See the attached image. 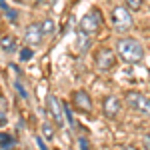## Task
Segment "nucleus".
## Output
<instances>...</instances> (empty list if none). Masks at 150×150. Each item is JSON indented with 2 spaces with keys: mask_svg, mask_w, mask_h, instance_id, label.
<instances>
[{
  "mask_svg": "<svg viewBox=\"0 0 150 150\" xmlns=\"http://www.w3.org/2000/svg\"><path fill=\"white\" fill-rule=\"evenodd\" d=\"M116 54L122 58L126 64H138L144 60V46L140 44L136 38L122 36L116 42Z\"/></svg>",
  "mask_w": 150,
  "mask_h": 150,
  "instance_id": "nucleus-1",
  "label": "nucleus"
},
{
  "mask_svg": "<svg viewBox=\"0 0 150 150\" xmlns=\"http://www.w3.org/2000/svg\"><path fill=\"white\" fill-rule=\"evenodd\" d=\"M100 26H102V12L98 10V8H92L90 12H86L80 18L78 32H82V34H86V36H92L100 30Z\"/></svg>",
  "mask_w": 150,
  "mask_h": 150,
  "instance_id": "nucleus-2",
  "label": "nucleus"
},
{
  "mask_svg": "<svg viewBox=\"0 0 150 150\" xmlns=\"http://www.w3.org/2000/svg\"><path fill=\"white\" fill-rule=\"evenodd\" d=\"M110 22L116 32H128L132 28V14L126 6H114L110 12Z\"/></svg>",
  "mask_w": 150,
  "mask_h": 150,
  "instance_id": "nucleus-3",
  "label": "nucleus"
},
{
  "mask_svg": "<svg viewBox=\"0 0 150 150\" xmlns=\"http://www.w3.org/2000/svg\"><path fill=\"white\" fill-rule=\"evenodd\" d=\"M126 106L130 110H134L136 114H142V116H150V96L142 92H136V90H130L126 92Z\"/></svg>",
  "mask_w": 150,
  "mask_h": 150,
  "instance_id": "nucleus-4",
  "label": "nucleus"
},
{
  "mask_svg": "<svg viewBox=\"0 0 150 150\" xmlns=\"http://www.w3.org/2000/svg\"><path fill=\"white\" fill-rule=\"evenodd\" d=\"M118 58H116V52L108 46H102L96 50L94 54V66L100 70V72H110V70L116 66Z\"/></svg>",
  "mask_w": 150,
  "mask_h": 150,
  "instance_id": "nucleus-5",
  "label": "nucleus"
},
{
  "mask_svg": "<svg viewBox=\"0 0 150 150\" xmlns=\"http://www.w3.org/2000/svg\"><path fill=\"white\" fill-rule=\"evenodd\" d=\"M72 106H74L76 112L90 114L92 112V98L88 96L86 90H74L72 92Z\"/></svg>",
  "mask_w": 150,
  "mask_h": 150,
  "instance_id": "nucleus-6",
  "label": "nucleus"
},
{
  "mask_svg": "<svg viewBox=\"0 0 150 150\" xmlns=\"http://www.w3.org/2000/svg\"><path fill=\"white\" fill-rule=\"evenodd\" d=\"M48 112H50V116L54 118V122H56V126L64 128V106H62V102L58 100L54 94H48Z\"/></svg>",
  "mask_w": 150,
  "mask_h": 150,
  "instance_id": "nucleus-7",
  "label": "nucleus"
},
{
  "mask_svg": "<svg viewBox=\"0 0 150 150\" xmlns=\"http://www.w3.org/2000/svg\"><path fill=\"white\" fill-rule=\"evenodd\" d=\"M120 108H122V104L118 100V96L114 94H108V96H104L102 100V112L106 118H116V116L120 114Z\"/></svg>",
  "mask_w": 150,
  "mask_h": 150,
  "instance_id": "nucleus-8",
  "label": "nucleus"
},
{
  "mask_svg": "<svg viewBox=\"0 0 150 150\" xmlns=\"http://www.w3.org/2000/svg\"><path fill=\"white\" fill-rule=\"evenodd\" d=\"M42 40H44V34H42V30H40V24H30L28 28H26V32H24V42H26V46H40L42 44Z\"/></svg>",
  "mask_w": 150,
  "mask_h": 150,
  "instance_id": "nucleus-9",
  "label": "nucleus"
},
{
  "mask_svg": "<svg viewBox=\"0 0 150 150\" xmlns=\"http://www.w3.org/2000/svg\"><path fill=\"white\" fill-rule=\"evenodd\" d=\"M0 48L4 52H14V50H18V42H16L14 36H2L0 38Z\"/></svg>",
  "mask_w": 150,
  "mask_h": 150,
  "instance_id": "nucleus-10",
  "label": "nucleus"
},
{
  "mask_svg": "<svg viewBox=\"0 0 150 150\" xmlns=\"http://www.w3.org/2000/svg\"><path fill=\"white\" fill-rule=\"evenodd\" d=\"M16 144V140H14V136H10V134H6V132H0V148L4 150H10L12 146Z\"/></svg>",
  "mask_w": 150,
  "mask_h": 150,
  "instance_id": "nucleus-11",
  "label": "nucleus"
},
{
  "mask_svg": "<svg viewBox=\"0 0 150 150\" xmlns=\"http://www.w3.org/2000/svg\"><path fill=\"white\" fill-rule=\"evenodd\" d=\"M76 46H78V52H86V50H88V46H90L88 36L82 34V32H78V36H76Z\"/></svg>",
  "mask_w": 150,
  "mask_h": 150,
  "instance_id": "nucleus-12",
  "label": "nucleus"
},
{
  "mask_svg": "<svg viewBox=\"0 0 150 150\" xmlns=\"http://www.w3.org/2000/svg\"><path fill=\"white\" fill-rule=\"evenodd\" d=\"M54 28H56V26H54V20H52V18H46L44 22L40 24V30H42L44 36H52L54 34Z\"/></svg>",
  "mask_w": 150,
  "mask_h": 150,
  "instance_id": "nucleus-13",
  "label": "nucleus"
},
{
  "mask_svg": "<svg viewBox=\"0 0 150 150\" xmlns=\"http://www.w3.org/2000/svg\"><path fill=\"white\" fill-rule=\"evenodd\" d=\"M144 4V0H124V6L128 10H140Z\"/></svg>",
  "mask_w": 150,
  "mask_h": 150,
  "instance_id": "nucleus-14",
  "label": "nucleus"
},
{
  "mask_svg": "<svg viewBox=\"0 0 150 150\" xmlns=\"http://www.w3.org/2000/svg\"><path fill=\"white\" fill-rule=\"evenodd\" d=\"M42 134H44V136H46L48 140H52V138H54V128H52V124L44 122V124H42Z\"/></svg>",
  "mask_w": 150,
  "mask_h": 150,
  "instance_id": "nucleus-15",
  "label": "nucleus"
},
{
  "mask_svg": "<svg viewBox=\"0 0 150 150\" xmlns=\"http://www.w3.org/2000/svg\"><path fill=\"white\" fill-rule=\"evenodd\" d=\"M14 88H16V90H18V92H20V96H22L24 100H26V98H28V92H26V88H24L22 84H20V80H14Z\"/></svg>",
  "mask_w": 150,
  "mask_h": 150,
  "instance_id": "nucleus-16",
  "label": "nucleus"
},
{
  "mask_svg": "<svg viewBox=\"0 0 150 150\" xmlns=\"http://www.w3.org/2000/svg\"><path fill=\"white\" fill-rule=\"evenodd\" d=\"M32 58V48H24L20 50V60H30Z\"/></svg>",
  "mask_w": 150,
  "mask_h": 150,
  "instance_id": "nucleus-17",
  "label": "nucleus"
},
{
  "mask_svg": "<svg viewBox=\"0 0 150 150\" xmlns=\"http://www.w3.org/2000/svg\"><path fill=\"white\" fill-rule=\"evenodd\" d=\"M6 16H8V20H10V22H16V18H18V14H16V12L12 10V8H6Z\"/></svg>",
  "mask_w": 150,
  "mask_h": 150,
  "instance_id": "nucleus-18",
  "label": "nucleus"
},
{
  "mask_svg": "<svg viewBox=\"0 0 150 150\" xmlns=\"http://www.w3.org/2000/svg\"><path fill=\"white\" fill-rule=\"evenodd\" d=\"M78 144H80V150H88V140L86 138H78Z\"/></svg>",
  "mask_w": 150,
  "mask_h": 150,
  "instance_id": "nucleus-19",
  "label": "nucleus"
},
{
  "mask_svg": "<svg viewBox=\"0 0 150 150\" xmlns=\"http://www.w3.org/2000/svg\"><path fill=\"white\" fill-rule=\"evenodd\" d=\"M142 144H144V148H146V150H150V132L142 138Z\"/></svg>",
  "mask_w": 150,
  "mask_h": 150,
  "instance_id": "nucleus-20",
  "label": "nucleus"
},
{
  "mask_svg": "<svg viewBox=\"0 0 150 150\" xmlns=\"http://www.w3.org/2000/svg\"><path fill=\"white\" fill-rule=\"evenodd\" d=\"M36 144H38V148H40V150H48L46 144H44V140L40 138V136H36Z\"/></svg>",
  "mask_w": 150,
  "mask_h": 150,
  "instance_id": "nucleus-21",
  "label": "nucleus"
},
{
  "mask_svg": "<svg viewBox=\"0 0 150 150\" xmlns=\"http://www.w3.org/2000/svg\"><path fill=\"white\" fill-rule=\"evenodd\" d=\"M4 124H6V112L0 110V126H4Z\"/></svg>",
  "mask_w": 150,
  "mask_h": 150,
  "instance_id": "nucleus-22",
  "label": "nucleus"
},
{
  "mask_svg": "<svg viewBox=\"0 0 150 150\" xmlns=\"http://www.w3.org/2000/svg\"><path fill=\"white\" fill-rule=\"evenodd\" d=\"M122 150H138L136 146H122Z\"/></svg>",
  "mask_w": 150,
  "mask_h": 150,
  "instance_id": "nucleus-23",
  "label": "nucleus"
},
{
  "mask_svg": "<svg viewBox=\"0 0 150 150\" xmlns=\"http://www.w3.org/2000/svg\"><path fill=\"white\" fill-rule=\"evenodd\" d=\"M14 2H18V4H28L30 0H14Z\"/></svg>",
  "mask_w": 150,
  "mask_h": 150,
  "instance_id": "nucleus-24",
  "label": "nucleus"
}]
</instances>
